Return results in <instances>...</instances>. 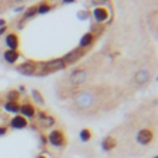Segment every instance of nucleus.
I'll list each match as a JSON object with an SVG mask.
<instances>
[{"mask_svg":"<svg viewBox=\"0 0 158 158\" xmlns=\"http://www.w3.org/2000/svg\"><path fill=\"white\" fill-rule=\"evenodd\" d=\"M48 142L53 146V147H63L66 145V136L63 134L62 130H53L51 131V134L48 135Z\"/></svg>","mask_w":158,"mask_h":158,"instance_id":"1","label":"nucleus"},{"mask_svg":"<svg viewBox=\"0 0 158 158\" xmlns=\"http://www.w3.org/2000/svg\"><path fill=\"white\" fill-rule=\"evenodd\" d=\"M42 67H43L45 73L47 74L50 72H57V71H61V69H64L66 63L63 62L62 58H57V59H52V61L42 63Z\"/></svg>","mask_w":158,"mask_h":158,"instance_id":"2","label":"nucleus"},{"mask_svg":"<svg viewBox=\"0 0 158 158\" xmlns=\"http://www.w3.org/2000/svg\"><path fill=\"white\" fill-rule=\"evenodd\" d=\"M88 79V72L85 69H77L69 75V83L73 85H80Z\"/></svg>","mask_w":158,"mask_h":158,"instance_id":"3","label":"nucleus"},{"mask_svg":"<svg viewBox=\"0 0 158 158\" xmlns=\"http://www.w3.org/2000/svg\"><path fill=\"white\" fill-rule=\"evenodd\" d=\"M17 71L24 75H36L37 73V63L28 61L17 67Z\"/></svg>","mask_w":158,"mask_h":158,"instance_id":"4","label":"nucleus"},{"mask_svg":"<svg viewBox=\"0 0 158 158\" xmlns=\"http://www.w3.org/2000/svg\"><path fill=\"white\" fill-rule=\"evenodd\" d=\"M84 54V51L82 48H75L73 51H71L69 53H67L64 57H63V62L66 63V66L67 64H73V63H75L77 61H79Z\"/></svg>","mask_w":158,"mask_h":158,"instance_id":"5","label":"nucleus"},{"mask_svg":"<svg viewBox=\"0 0 158 158\" xmlns=\"http://www.w3.org/2000/svg\"><path fill=\"white\" fill-rule=\"evenodd\" d=\"M153 138H154V135H153L152 130H149V129H142L137 134V141L143 146L149 145L153 141Z\"/></svg>","mask_w":158,"mask_h":158,"instance_id":"6","label":"nucleus"},{"mask_svg":"<svg viewBox=\"0 0 158 158\" xmlns=\"http://www.w3.org/2000/svg\"><path fill=\"white\" fill-rule=\"evenodd\" d=\"M28 125V121L26 117H24L22 115H16L14 119H11L10 121V126L13 129H16V130H21V129H25L26 126Z\"/></svg>","mask_w":158,"mask_h":158,"instance_id":"7","label":"nucleus"},{"mask_svg":"<svg viewBox=\"0 0 158 158\" xmlns=\"http://www.w3.org/2000/svg\"><path fill=\"white\" fill-rule=\"evenodd\" d=\"M149 78H151V74H149V72H148V71H146V69L137 71V72H136V74H135V77H134L135 82H136L137 84H140V85L146 84V83L149 80Z\"/></svg>","mask_w":158,"mask_h":158,"instance_id":"8","label":"nucleus"},{"mask_svg":"<svg viewBox=\"0 0 158 158\" xmlns=\"http://www.w3.org/2000/svg\"><path fill=\"white\" fill-rule=\"evenodd\" d=\"M5 42L9 47V50H11V51H16L19 47V37L16 34H9L5 39Z\"/></svg>","mask_w":158,"mask_h":158,"instance_id":"9","label":"nucleus"},{"mask_svg":"<svg viewBox=\"0 0 158 158\" xmlns=\"http://www.w3.org/2000/svg\"><path fill=\"white\" fill-rule=\"evenodd\" d=\"M94 17H95V20L98 22H104L105 20H108L109 17V13L105 8H97V9H94Z\"/></svg>","mask_w":158,"mask_h":158,"instance_id":"10","label":"nucleus"},{"mask_svg":"<svg viewBox=\"0 0 158 158\" xmlns=\"http://www.w3.org/2000/svg\"><path fill=\"white\" fill-rule=\"evenodd\" d=\"M20 111L24 117H34L36 115V109L31 104H24L20 106Z\"/></svg>","mask_w":158,"mask_h":158,"instance_id":"11","label":"nucleus"},{"mask_svg":"<svg viewBox=\"0 0 158 158\" xmlns=\"http://www.w3.org/2000/svg\"><path fill=\"white\" fill-rule=\"evenodd\" d=\"M94 41V35L91 32H86L85 35H83V37L80 39V42H79V48H85L88 46H90Z\"/></svg>","mask_w":158,"mask_h":158,"instance_id":"12","label":"nucleus"},{"mask_svg":"<svg viewBox=\"0 0 158 158\" xmlns=\"http://www.w3.org/2000/svg\"><path fill=\"white\" fill-rule=\"evenodd\" d=\"M39 121L45 126V127H50V126H52L54 123V119L46 115L45 112H39Z\"/></svg>","mask_w":158,"mask_h":158,"instance_id":"13","label":"nucleus"},{"mask_svg":"<svg viewBox=\"0 0 158 158\" xmlns=\"http://www.w3.org/2000/svg\"><path fill=\"white\" fill-rule=\"evenodd\" d=\"M19 57H20V53L17 52V51H11V50H9V51H5V53H4V59L8 62V63H15L17 59H19Z\"/></svg>","mask_w":158,"mask_h":158,"instance_id":"14","label":"nucleus"},{"mask_svg":"<svg viewBox=\"0 0 158 158\" xmlns=\"http://www.w3.org/2000/svg\"><path fill=\"white\" fill-rule=\"evenodd\" d=\"M116 146V140L114 137H106L101 142V147L104 151H110Z\"/></svg>","mask_w":158,"mask_h":158,"instance_id":"15","label":"nucleus"},{"mask_svg":"<svg viewBox=\"0 0 158 158\" xmlns=\"http://www.w3.org/2000/svg\"><path fill=\"white\" fill-rule=\"evenodd\" d=\"M5 110L8 112H13V114H17L20 112V105L17 103H11V101H8L5 105H4Z\"/></svg>","mask_w":158,"mask_h":158,"instance_id":"16","label":"nucleus"},{"mask_svg":"<svg viewBox=\"0 0 158 158\" xmlns=\"http://www.w3.org/2000/svg\"><path fill=\"white\" fill-rule=\"evenodd\" d=\"M31 95H32V99H34L37 104H40V105H45V99H43L42 94H41L39 90L32 89V90H31Z\"/></svg>","mask_w":158,"mask_h":158,"instance_id":"17","label":"nucleus"},{"mask_svg":"<svg viewBox=\"0 0 158 158\" xmlns=\"http://www.w3.org/2000/svg\"><path fill=\"white\" fill-rule=\"evenodd\" d=\"M6 99H8V101L17 103V100L20 99V93H19L17 90H10V91L6 94Z\"/></svg>","mask_w":158,"mask_h":158,"instance_id":"18","label":"nucleus"},{"mask_svg":"<svg viewBox=\"0 0 158 158\" xmlns=\"http://www.w3.org/2000/svg\"><path fill=\"white\" fill-rule=\"evenodd\" d=\"M79 137H80V140H82L83 142H88V141L91 138V132H90V130L83 129V130L80 131V134H79Z\"/></svg>","mask_w":158,"mask_h":158,"instance_id":"19","label":"nucleus"},{"mask_svg":"<svg viewBox=\"0 0 158 158\" xmlns=\"http://www.w3.org/2000/svg\"><path fill=\"white\" fill-rule=\"evenodd\" d=\"M51 10V5L47 4V3H41L39 6H37V13L39 14H46Z\"/></svg>","mask_w":158,"mask_h":158,"instance_id":"20","label":"nucleus"},{"mask_svg":"<svg viewBox=\"0 0 158 158\" xmlns=\"http://www.w3.org/2000/svg\"><path fill=\"white\" fill-rule=\"evenodd\" d=\"M36 14H37V6H31V8H28L27 11L25 13V17H26V19L32 17V16H35Z\"/></svg>","mask_w":158,"mask_h":158,"instance_id":"21","label":"nucleus"},{"mask_svg":"<svg viewBox=\"0 0 158 158\" xmlns=\"http://www.w3.org/2000/svg\"><path fill=\"white\" fill-rule=\"evenodd\" d=\"M6 132H8V129L5 126H0V136H4Z\"/></svg>","mask_w":158,"mask_h":158,"instance_id":"22","label":"nucleus"},{"mask_svg":"<svg viewBox=\"0 0 158 158\" xmlns=\"http://www.w3.org/2000/svg\"><path fill=\"white\" fill-rule=\"evenodd\" d=\"M37 158H47L46 156H40V157H37Z\"/></svg>","mask_w":158,"mask_h":158,"instance_id":"23","label":"nucleus"},{"mask_svg":"<svg viewBox=\"0 0 158 158\" xmlns=\"http://www.w3.org/2000/svg\"><path fill=\"white\" fill-rule=\"evenodd\" d=\"M154 158H157V157H154Z\"/></svg>","mask_w":158,"mask_h":158,"instance_id":"24","label":"nucleus"}]
</instances>
